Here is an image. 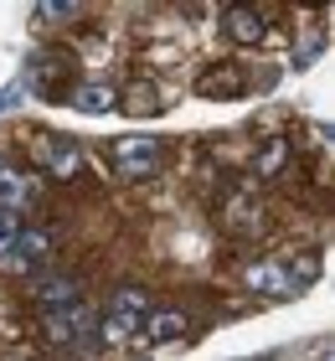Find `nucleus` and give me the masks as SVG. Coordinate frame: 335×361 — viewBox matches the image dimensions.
<instances>
[{"mask_svg": "<svg viewBox=\"0 0 335 361\" xmlns=\"http://www.w3.org/2000/svg\"><path fill=\"white\" fill-rule=\"evenodd\" d=\"M191 331V320L181 315V310H150V320L140 325V341L145 346H171V341H181Z\"/></svg>", "mask_w": 335, "mask_h": 361, "instance_id": "9b49d317", "label": "nucleus"}, {"mask_svg": "<svg viewBox=\"0 0 335 361\" xmlns=\"http://www.w3.org/2000/svg\"><path fill=\"white\" fill-rule=\"evenodd\" d=\"M119 104H124L129 114H145V109H160V93H155V88H150V83H134L129 93L119 88Z\"/></svg>", "mask_w": 335, "mask_h": 361, "instance_id": "dca6fc26", "label": "nucleus"}, {"mask_svg": "<svg viewBox=\"0 0 335 361\" xmlns=\"http://www.w3.org/2000/svg\"><path fill=\"white\" fill-rule=\"evenodd\" d=\"M37 196H42V176L37 171H21V166H11V160H0V212L21 217Z\"/></svg>", "mask_w": 335, "mask_h": 361, "instance_id": "20e7f679", "label": "nucleus"}, {"mask_svg": "<svg viewBox=\"0 0 335 361\" xmlns=\"http://www.w3.org/2000/svg\"><path fill=\"white\" fill-rule=\"evenodd\" d=\"M42 336L52 341V346H88L98 336V315L88 300L67 305V310H52V315H42Z\"/></svg>", "mask_w": 335, "mask_h": 361, "instance_id": "7ed1b4c3", "label": "nucleus"}, {"mask_svg": "<svg viewBox=\"0 0 335 361\" xmlns=\"http://www.w3.org/2000/svg\"><path fill=\"white\" fill-rule=\"evenodd\" d=\"M78 6H37V21H73Z\"/></svg>", "mask_w": 335, "mask_h": 361, "instance_id": "a211bd4d", "label": "nucleus"}, {"mask_svg": "<svg viewBox=\"0 0 335 361\" xmlns=\"http://www.w3.org/2000/svg\"><path fill=\"white\" fill-rule=\"evenodd\" d=\"M67 104L83 114H109V109H119V83L114 78H83V83L67 88Z\"/></svg>", "mask_w": 335, "mask_h": 361, "instance_id": "423d86ee", "label": "nucleus"}, {"mask_svg": "<svg viewBox=\"0 0 335 361\" xmlns=\"http://www.w3.org/2000/svg\"><path fill=\"white\" fill-rule=\"evenodd\" d=\"M284 166H289V140H268L263 150L253 155V171L258 176H279Z\"/></svg>", "mask_w": 335, "mask_h": 361, "instance_id": "2eb2a0df", "label": "nucleus"}, {"mask_svg": "<svg viewBox=\"0 0 335 361\" xmlns=\"http://www.w3.org/2000/svg\"><path fill=\"white\" fill-rule=\"evenodd\" d=\"M165 166V150H160V140H150V135H119L109 145V171L119 176V180H150V176H160Z\"/></svg>", "mask_w": 335, "mask_h": 361, "instance_id": "f03ea898", "label": "nucleus"}, {"mask_svg": "<svg viewBox=\"0 0 335 361\" xmlns=\"http://www.w3.org/2000/svg\"><path fill=\"white\" fill-rule=\"evenodd\" d=\"M6 361H31V356H6Z\"/></svg>", "mask_w": 335, "mask_h": 361, "instance_id": "6ab92c4d", "label": "nucleus"}, {"mask_svg": "<svg viewBox=\"0 0 335 361\" xmlns=\"http://www.w3.org/2000/svg\"><path fill=\"white\" fill-rule=\"evenodd\" d=\"M145 320H150V294H145L140 284H124V289L109 300L104 320H98V341H104V346H129V341L140 336Z\"/></svg>", "mask_w": 335, "mask_h": 361, "instance_id": "f257e3e1", "label": "nucleus"}, {"mask_svg": "<svg viewBox=\"0 0 335 361\" xmlns=\"http://www.w3.org/2000/svg\"><path fill=\"white\" fill-rule=\"evenodd\" d=\"M243 284L253 289V294H294V269H289V258H258V264H248L243 269Z\"/></svg>", "mask_w": 335, "mask_h": 361, "instance_id": "39448f33", "label": "nucleus"}, {"mask_svg": "<svg viewBox=\"0 0 335 361\" xmlns=\"http://www.w3.org/2000/svg\"><path fill=\"white\" fill-rule=\"evenodd\" d=\"M73 73V57L67 52H52V47H42L37 57H31V68H26V78L37 83V93H47V98H62L57 93V78H67Z\"/></svg>", "mask_w": 335, "mask_h": 361, "instance_id": "1a4fd4ad", "label": "nucleus"}, {"mask_svg": "<svg viewBox=\"0 0 335 361\" xmlns=\"http://www.w3.org/2000/svg\"><path fill=\"white\" fill-rule=\"evenodd\" d=\"M222 37H227L232 47H258L268 31H263V16H258L253 6H227V11H222Z\"/></svg>", "mask_w": 335, "mask_h": 361, "instance_id": "9d476101", "label": "nucleus"}, {"mask_svg": "<svg viewBox=\"0 0 335 361\" xmlns=\"http://www.w3.org/2000/svg\"><path fill=\"white\" fill-rule=\"evenodd\" d=\"M31 300H37L42 315H52V310H67V305L83 300V284L67 279V274H42L37 284H31Z\"/></svg>", "mask_w": 335, "mask_h": 361, "instance_id": "0eeeda50", "label": "nucleus"}, {"mask_svg": "<svg viewBox=\"0 0 335 361\" xmlns=\"http://www.w3.org/2000/svg\"><path fill=\"white\" fill-rule=\"evenodd\" d=\"M16 233H21V217H11V212H0V253L16 243Z\"/></svg>", "mask_w": 335, "mask_h": 361, "instance_id": "f3484780", "label": "nucleus"}, {"mask_svg": "<svg viewBox=\"0 0 335 361\" xmlns=\"http://www.w3.org/2000/svg\"><path fill=\"white\" fill-rule=\"evenodd\" d=\"M11 248L21 253V264H26V269H42L47 258L57 253V233H52V227H21Z\"/></svg>", "mask_w": 335, "mask_h": 361, "instance_id": "f8f14e48", "label": "nucleus"}, {"mask_svg": "<svg viewBox=\"0 0 335 361\" xmlns=\"http://www.w3.org/2000/svg\"><path fill=\"white\" fill-rule=\"evenodd\" d=\"M227 227H232V233H258V227H263V212L248 202V196H232V207H227Z\"/></svg>", "mask_w": 335, "mask_h": 361, "instance_id": "4468645a", "label": "nucleus"}, {"mask_svg": "<svg viewBox=\"0 0 335 361\" xmlns=\"http://www.w3.org/2000/svg\"><path fill=\"white\" fill-rule=\"evenodd\" d=\"M42 166L47 176H57V180H73L83 171V150L78 145H67V140H52V135H42Z\"/></svg>", "mask_w": 335, "mask_h": 361, "instance_id": "ddd939ff", "label": "nucleus"}, {"mask_svg": "<svg viewBox=\"0 0 335 361\" xmlns=\"http://www.w3.org/2000/svg\"><path fill=\"white\" fill-rule=\"evenodd\" d=\"M196 93L201 98H243L248 93V73L238 62H212V68L196 78Z\"/></svg>", "mask_w": 335, "mask_h": 361, "instance_id": "6e6552de", "label": "nucleus"}]
</instances>
